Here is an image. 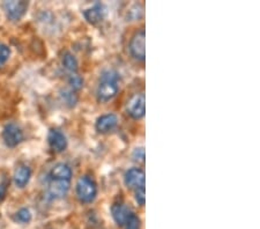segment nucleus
<instances>
[{
    "label": "nucleus",
    "mask_w": 260,
    "mask_h": 229,
    "mask_svg": "<svg viewBox=\"0 0 260 229\" xmlns=\"http://www.w3.org/2000/svg\"><path fill=\"white\" fill-rule=\"evenodd\" d=\"M119 81L120 77L115 70L104 71L101 76L98 90H96L99 101L108 102L114 99L119 90Z\"/></svg>",
    "instance_id": "f257e3e1"
},
{
    "label": "nucleus",
    "mask_w": 260,
    "mask_h": 229,
    "mask_svg": "<svg viewBox=\"0 0 260 229\" xmlns=\"http://www.w3.org/2000/svg\"><path fill=\"white\" fill-rule=\"evenodd\" d=\"M115 222L123 229H140V219L126 204L116 203L111 207Z\"/></svg>",
    "instance_id": "f03ea898"
},
{
    "label": "nucleus",
    "mask_w": 260,
    "mask_h": 229,
    "mask_svg": "<svg viewBox=\"0 0 260 229\" xmlns=\"http://www.w3.org/2000/svg\"><path fill=\"white\" fill-rule=\"evenodd\" d=\"M98 194V185L88 175H83L77 182V195L82 203H91Z\"/></svg>",
    "instance_id": "7ed1b4c3"
},
{
    "label": "nucleus",
    "mask_w": 260,
    "mask_h": 229,
    "mask_svg": "<svg viewBox=\"0 0 260 229\" xmlns=\"http://www.w3.org/2000/svg\"><path fill=\"white\" fill-rule=\"evenodd\" d=\"M145 41H146V31L144 28H141L140 30H138L136 34L133 35L129 42V52L131 55L138 60H145L146 57V47H145Z\"/></svg>",
    "instance_id": "20e7f679"
},
{
    "label": "nucleus",
    "mask_w": 260,
    "mask_h": 229,
    "mask_svg": "<svg viewBox=\"0 0 260 229\" xmlns=\"http://www.w3.org/2000/svg\"><path fill=\"white\" fill-rule=\"evenodd\" d=\"M3 139L7 147H16L23 140V132L15 123H8L3 130Z\"/></svg>",
    "instance_id": "39448f33"
},
{
    "label": "nucleus",
    "mask_w": 260,
    "mask_h": 229,
    "mask_svg": "<svg viewBox=\"0 0 260 229\" xmlns=\"http://www.w3.org/2000/svg\"><path fill=\"white\" fill-rule=\"evenodd\" d=\"M127 114L134 119H140L145 116L146 111V97L144 93L134 94L128 100L126 106Z\"/></svg>",
    "instance_id": "423d86ee"
},
{
    "label": "nucleus",
    "mask_w": 260,
    "mask_h": 229,
    "mask_svg": "<svg viewBox=\"0 0 260 229\" xmlns=\"http://www.w3.org/2000/svg\"><path fill=\"white\" fill-rule=\"evenodd\" d=\"M29 4L27 2H4L3 8L11 21H19L26 14Z\"/></svg>",
    "instance_id": "0eeeda50"
},
{
    "label": "nucleus",
    "mask_w": 260,
    "mask_h": 229,
    "mask_svg": "<svg viewBox=\"0 0 260 229\" xmlns=\"http://www.w3.org/2000/svg\"><path fill=\"white\" fill-rule=\"evenodd\" d=\"M71 182L61 180H52L50 178L48 185V193L53 199L64 198L70 190Z\"/></svg>",
    "instance_id": "6e6552de"
},
{
    "label": "nucleus",
    "mask_w": 260,
    "mask_h": 229,
    "mask_svg": "<svg viewBox=\"0 0 260 229\" xmlns=\"http://www.w3.org/2000/svg\"><path fill=\"white\" fill-rule=\"evenodd\" d=\"M125 184L131 189L145 187V173L140 168H131L125 174Z\"/></svg>",
    "instance_id": "1a4fd4ad"
},
{
    "label": "nucleus",
    "mask_w": 260,
    "mask_h": 229,
    "mask_svg": "<svg viewBox=\"0 0 260 229\" xmlns=\"http://www.w3.org/2000/svg\"><path fill=\"white\" fill-rule=\"evenodd\" d=\"M48 143L50 145V147L57 153L65 151L67 147V139L65 135L61 131L56 130V128H52V130L49 131Z\"/></svg>",
    "instance_id": "9d476101"
},
{
    "label": "nucleus",
    "mask_w": 260,
    "mask_h": 229,
    "mask_svg": "<svg viewBox=\"0 0 260 229\" xmlns=\"http://www.w3.org/2000/svg\"><path fill=\"white\" fill-rule=\"evenodd\" d=\"M118 124V117L115 114L102 115L96 120V130L101 133H107L114 130Z\"/></svg>",
    "instance_id": "9b49d317"
},
{
    "label": "nucleus",
    "mask_w": 260,
    "mask_h": 229,
    "mask_svg": "<svg viewBox=\"0 0 260 229\" xmlns=\"http://www.w3.org/2000/svg\"><path fill=\"white\" fill-rule=\"evenodd\" d=\"M73 173L71 167L66 163H57L52 167L51 172H50V178L52 180H61V181H70L72 180Z\"/></svg>",
    "instance_id": "f8f14e48"
},
{
    "label": "nucleus",
    "mask_w": 260,
    "mask_h": 229,
    "mask_svg": "<svg viewBox=\"0 0 260 229\" xmlns=\"http://www.w3.org/2000/svg\"><path fill=\"white\" fill-rule=\"evenodd\" d=\"M83 15H85L88 22L95 24L103 20L104 15H106V8H104L102 4L96 3L93 7L88 8V10L83 12Z\"/></svg>",
    "instance_id": "ddd939ff"
},
{
    "label": "nucleus",
    "mask_w": 260,
    "mask_h": 229,
    "mask_svg": "<svg viewBox=\"0 0 260 229\" xmlns=\"http://www.w3.org/2000/svg\"><path fill=\"white\" fill-rule=\"evenodd\" d=\"M31 177V169L28 166H20L15 169L13 180L15 185L22 189L26 186Z\"/></svg>",
    "instance_id": "4468645a"
},
{
    "label": "nucleus",
    "mask_w": 260,
    "mask_h": 229,
    "mask_svg": "<svg viewBox=\"0 0 260 229\" xmlns=\"http://www.w3.org/2000/svg\"><path fill=\"white\" fill-rule=\"evenodd\" d=\"M62 65L64 68L69 71L70 73H77L78 71V60L77 58L74 57L71 52H66L64 56H62Z\"/></svg>",
    "instance_id": "2eb2a0df"
},
{
    "label": "nucleus",
    "mask_w": 260,
    "mask_h": 229,
    "mask_svg": "<svg viewBox=\"0 0 260 229\" xmlns=\"http://www.w3.org/2000/svg\"><path fill=\"white\" fill-rule=\"evenodd\" d=\"M15 220L21 223H28L31 220V212L28 208H21L16 212Z\"/></svg>",
    "instance_id": "dca6fc26"
},
{
    "label": "nucleus",
    "mask_w": 260,
    "mask_h": 229,
    "mask_svg": "<svg viewBox=\"0 0 260 229\" xmlns=\"http://www.w3.org/2000/svg\"><path fill=\"white\" fill-rule=\"evenodd\" d=\"M69 83L71 85V87H72V89L79 90L80 88H82L83 79L79 76L78 73H70Z\"/></svg>",
    "instance_id": "f3484780"
},
{
    "label": "nucleus",
    "mask_w": 260,
    "mask_h": 229,
    "mask_svg": "<svg viewBox=\"0 0 260 229\" xmlns=\"http://www.w3.org/2000/svg\"><path fill=\"white\" fill-rule=\"evenodd\" d=\"M11 56V49L8 48V45L4 44L0 42V66H3L8 60V58Z\"/></svg>",
    "instance_id": "a211bd4d"
},
{
    "label": "nucleus",
    "mask_w": 260,
    "mask_h": 229,
    "mask_svg": "<svg viewBox=\"0 0 260 229\" xmlns=\"http://www.w3.org/2000/svg\"><path fill=\"white\" fill-rule=\"evenodd\" d=\"M60 95L62 100H64L69 106L72 107L77 103V95L73 93V90H62Z\"/></svg>",
    "instance_id": "6ab92c4d"
},
{
    "label": "nucleus",
    "mask_w": 260,
    "mask_h": 229,
    "mask_svg": "<svg viewBox=\"0 0 260 229\" xmlns=\"http://www.w3.org/2000/svg\"><path fill=\"white\" fill-rule=\"evenodd\" d=\"M136 201L139 205L144 206L146 203V191L145 187H140V189L136 190Z\"/></svg>",
    "instance_id": "aec40b11"
},
{
    "label": "nucleus",
    "mask_w": 260,
    "mask_h": 229,
    "mask_svg": "<svg viewBox=\"0 0 260 229\" xmlns=\"http://www.w3.org/2000/svg\"><path fill=\"white\" fill-rule=\"evenodd\" d=\"M133 159L138 162H145V149L142 147H138L132 153Z\"/></svg>",
    "instance_id": "412c9836"
},
{
    "label": "nucleus",
    "mask_w": 260,
    "mask_h": 229,
    "mask_svg": "<svg viewBox=\"0 0 260 229\" xmlns=\"http://www.w3.org/2000/svg\"><path fill=\"white\" fill-rule=\"evenodd\" d=\"M7 185L8 183L6 180H2L0 181V202L5 198L6 195V191H7Z\"/></svg>",
    "instance_id": "4be33fe9"
}]
</instances>
